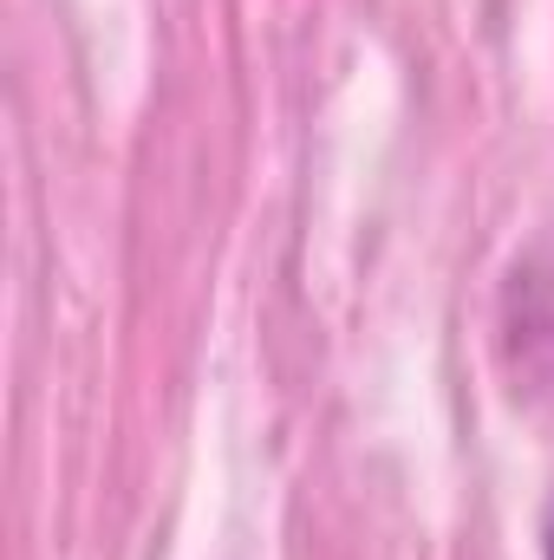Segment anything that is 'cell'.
<instances>
[{
    "label": "cell",
    "mask_w": 554,
    "mask_h": 560,
    "mask_svg": "<svg viewBox=\"0 0 554 560\" xmlns=\"http://www.w3.org/2000/svg\"><path fill=\"white\" fill-rule=\"evenodd\" d=\"M542 560H554V502H549V522H542Z\"/></svg>",
    "instance_id": "obj_1"
}]
</instances>
